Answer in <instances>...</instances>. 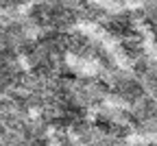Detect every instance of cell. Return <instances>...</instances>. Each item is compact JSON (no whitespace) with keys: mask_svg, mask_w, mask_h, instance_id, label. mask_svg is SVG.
Here are the masks:
<instances>
[{"mask_svg":"<svg viewBox=\"0 0 157 146\" xmlns=\"http://www.w3.org/2000/svg\"><path fill=\"white\" fill-rule=\"evenodd\" d=\"M26 74L22 57L0 55V94H15Z\"/></svg>","mask_w":157,"mask_h":146,"instance_id":"obj_1","label":"cell"}]
</instances>
